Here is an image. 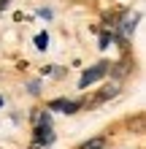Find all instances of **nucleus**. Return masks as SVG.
I'll return each instance as SVG.
<instances>
[{
	"mask_svg": "<svg viewBox=\"0 0 146 149\" xmlns=\"http://www.w3.org/2000/svg\"><path fill=\"white\" fill-rule=\"evenodd\" d=\"M30 122H33V144L30 149H46L57 141L54 136V125H51V114L46 109H35L30 114Z\"/></svg>",
	"mask_w": 146,
	"mask_h": 149,
	"instance_id": "nucleus-1",
	"label": "nucleus"
},
{
	"mask_svg": "<svg viewBox=\"0 0 146 149\" xmlns=\"http://www.w3.org/2000/svg\"><path fill=\"white\" fill-rule=\"evenodd\" d=\"M138 19H141L138 11H125V14L116 19V30H119L116 36H119V43H127V38H133L135 27H138Z\"/></svg>",
	"mask_w": 146,
	"mask_h": 149,
	"instance_id": "nucleus-2",
	"label": "nucleus"
},
{
	"mask_svg": "<svg viewBox=\"0 0 146 149\" xmlns=\"http://www.w3.org/2000/svg\"><path fill=\"white\" fill-rule=\"evenodd\" d=\"M108 73V63H98V65H92V68H87V71L81 73V79H79V90H87L89 84H95V81H100L103 76Z\"/></svg>",
	"mask_w": 146,
	"mask_h": 149,
	"instance_id": "nucleus-3",
	"label": "nucleus"
},
{
	"mask_svg": "<svg viewBox=\"0 0 146 149\" xmlns=\"http://www.w3.org/2000/svg\"><path fill=\"white\" fill-rule=\"evenodd\" d=\"M119 90H122V87H119L116 81L106 84V87H103V90H100V92L95 95V98H92V103H87V106H89V109H98L103 100H111V98H116V95H119Z\"/></svg>",
	"mask_w": 146,
	"mask_h": 149,
	"instance_id": "nucleus-4",
	"label": "nucleus"
},
{
	"mask_svg": "<svg viewBox=\"0 0 146 149\" xmlns=\"http://www.w3.org/2000/svg\"><path fill=\"white\" fill-rule=\"evenodd\" d=\"M84 106L81 100H68V98H57V100H51L49 103V111H62V114H76Z\"/></svg>",
	"mask_w": 146,
	"mask_h": 149,
	"instance_id": "nucleus-5",
	"label": "nucleus"
},
{
	"mask_svg": "<svg viewBox=\"0 0 146 149\" xmlns=\"http://www.w3.org/2000/svg\"><path fill=\"white\" fill-rule=\"evenodd\" d=\"M79 149H106V138H103V136H95V138H89V141L79 144Z\"/></svg>",
	"mask_w": 146,
	"mask_h": 149,
	"instance_id": "nucleus-6",
	"label": "nucleus"
},
{
	"mask_svg": "<svg viewBox=\"0 0 146 149\" xmlns=\"http://www.w3.org/2000/svg\"><path fill=\"white\" fill-rule=\"evenodd\" d=\"M35 49H41V52L49 49V33H38L35 36Z\"/></svg>",
	"mask_w": 146,
	"mask_h": 149,
	"instance_id": "nucleus-7",
	"label": "nucleus"
},
{
	"mask_svg": "<svg viewBox=\"0 0 146 149\" xmlns=\"http://www.w3.org/2000/svg\"><path fill=\"white\" fill-rule=\"evenodd\" d=\"M114 41V36H108V33H103L100 36V49H108V43Z\"/></svg>",
	"mask_w": 146,
	"mask_h": 149,
	"instance_id": "nucleus-8",
	"label": "nucleus"
},
{
	"mask_svg": "<svg viewBox=\"0 0 146 149\" xmlns=\"http://www.w3.org/2000/svg\"><path fill=\"white\" fill-rule=\"evenodd\" d=\"M27 90H30V95H38V92H41V81H30Z\"/></svg>",
	"mask_w": 146,
	"mask_h": 149,
	"instance_id": "nucleus-9",
	"label": "nucleus"
},
{
	"mask_svg": "<svg viewBox=\"0 0 146 149\" xmlns=\"http://www.w3.org/2000/svg\"><path fill=\"white\" fill-rule=\"evenodd\" d=\"M38 16H41V19H51V11H49V8H38Z\"/></svg>",
	"mask_w": 146,
	"mask_h": 149,
	"instance_id": "nucleus-10",
	"label": "nucleus"
},
{
	"mask_svg": "<svg viewBox=\"0 0 146 149\" xmlns=\"http://www.w3.org/2000/svg\"><path fill=\"white\" fill-rule=\"evenodd\" d=\"M8 3H11V0H0V11H3V8H8Z\"/></svg>",
	"mask_w": 146,
	"mask_h": 149,
	"instance_id": "nucleus-11",
	"label": "nucleus"
},
{
	"mask_svg": "<svg viewBox=\"0 0 146 149\" xmlns=\"http://www.w3.org/2000/svg\"><path fill=\"white\" fill-rule=\"evenodd\" d=\"M0 106H3V98H0Z\"/></svg>",
	"mask_w": 146,
	"mask_h": 149,
	"instance_id": "nucleus-12",
	"label": "nucleus"
}]
</instances>
